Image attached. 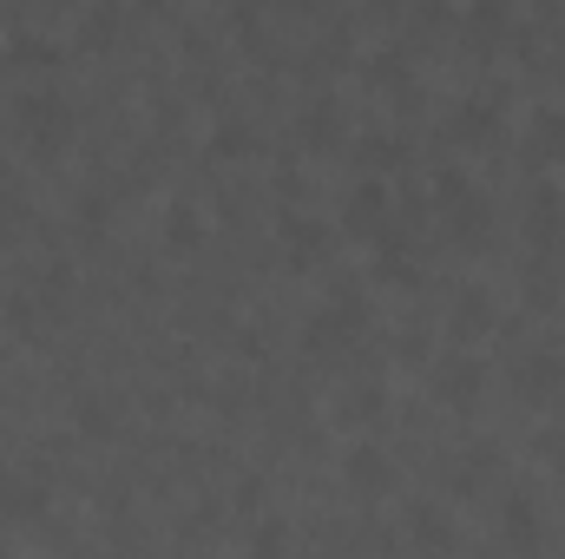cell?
Returning <instances> with one entry per match:
<instances>
[{"label": "cell", "mask_w": 565, "mask_h": 559, "mask_svg": "<svg viewBox=\"0 0 565 559\" xmlns=\"http://www.w3.org/2000/svg\"><path fill=\"white\" fill-rule=\"evenodd\" d=\"M500 534H507V547H540V540H546V527H540V514H533V500H526V494H513V500H507Z\"/></svg>", "instance_id": "d6986e66"}, {"label": "cell", "mask_w": 565, "mask_h": 559, "mask_svg": "<svg viewBox=\"0 0 565 559\" xmlns=\"http://www.w3.org/2000/svg\"><path fill=\"white\" fill-rule=\"evenodd\" d=\"M73 428H79V434H93V441H106V434L119 428V415H113V402H106V395H79V402H73Z\"/></svg>", "instance_id": "ffe728a7"}, {"label": "cell", "mask_w": 565, "mask_h": 559, "mask_svg": "<svg viewBox=\"0 0 565 559\" xmlns=\"http://www.w3.org/2000/svg\"><path fill=\"white\" fill-rule=\"evenodd\" d=\"M277 238H282V264H289V271H316V264H329V251H335V231H329L322 218H302V211L282 218Z\"/></svg>", "instance_id": "ba28073f"}, {"label": "cell", "mask_w": 565, "mask_h": 559, "mask_svg": "<svg viewBox=\"0 0 565 559\" xmlns=\"http://www.w3.org/2000/svg\"><path fill=\"white\" fill-rule=\"evenodd\" d=\"M493 329H500L493 289H487V283H460V289H454V309H447V336H454V342H487Z\"/></svg>", "instance_id": "52a82bcc"}, {"label": "cell", "mask_w": 565, "mask_h": 559, "mask_svg": "<svg viewBox=\"0 0 565 559\" xmlns=\"http://www.w3.org/2000/svg\"><path fill=\"white\" fill-rule=\"evenodd\" d=\"M395 7H408V0H369V13H395Z\"/></svg>", "instance_id": "484cf974"}, {"label": "cell", "mask_w": 565, "mask_h": 559, "mask_svg": "<svg viewBox=\"0 0 565 559\" xmlns=\"http://www.w3.org/2000/svg\"><path fill=\"white\" fill-rule=\"evenodd\" d=\"M40 507H46V487H40L33 474L0 467V520H33Z\"/></svg>", "instance_id": "5bb4252c"}, {"label": "cell", "mask_w": 565, "mask_h": 559, "mask_svg": "<svg viewBox=\"0 0 565 559\" xmlns=\"http://www.w3.org/2000/svg\"><path fill=\"white\" fill-rule=\"evenodd\" d=\"M500 133H507V113H500V99H493V93H467V99H454V106H447V139H454V145L487 151Z\"/></svg>", "instance_id": "8992f818"}, {"label": "cell", "mask_w": 565, "mask_h": 559, "mask_svg": "<svg viewBox=\"0 0 565 559\" xmlns=\"http://www.w3.org/2000/svg\"><path fill=\"white\" fill-rule=\"evenodd\" d=\"M415 20L434 33V27H447V20H454V7H447V0H422V7H415Z\"/></svg>", "instance_id": "cb8c5ba5"}, {"label": "cell", "mask_w": 565, "mask_h": 559, "mask_svg": "<svg viewBox=\"0 0 565 559\" xmlns=\"http://www.w3.org/2000/svg\"><path fill=\"white\" fill-rule=\"evenodd\" d=\"M369 80H375V93L415 99V66H408V53H375V60H369Z\"/></svg>", "instance_id": "ac0fdd59"}, {"label": "cell", "mask_w": 565, "mask_h": 559, "mask_svg": "<svg viewBox=\"0 0 565 559\" xmlns=\"http://www.w3.org/2000/svg\"><path fill=\"white\" fill-rule=\"evenodd\" d=\"M415 540H422V547H454V527H447L434 507H415Z\"/></svg>", "instance_id": "7402d4cb"}, {"label": "cell", "mask_w": 565, "mask_h": 559, "mask_svg": "<svg viewBox=\"0 0 565 559\" xmlns=\"http://www.w3.org/2000/svg\"><path fill=\"white\" fill-rule=\"evenodd\" d=\"M565 231V198L553 184H540L533 191V204H526V244H540V251H553Z\"/></svg>", "instance_id": "4fadbf2b"}, {"label": "cell", "mask_w": 565, "mask_h": 559, "mask_svg": "<svg viewBox=\"0 0 565 559\" xmlns=\"http://www.w3.org/2000/svg\"><path fill=\"white\" fill-rule=\"evenodd\" d=\"M382 415H388V395H382L375 382H355V389L342 395V409H335V421H342V428H375Z\"/></svg>", "instance_id": "2e32d148"}, {"label": "cell", "mask_w": 565, "mask_h": 559, "mask_svg": "<svg viewBox=\"0 0 565 559\" xmlns=\"http://www.w3.org/2000/svg\"><path fill=\"white\" fill-rule=\"evenodd\" d=\"M13 133H20V145H26L33 158H60L66 139H73V99L53 93V86L20 93V106H13Z\"/></svg>", "instance_id": "6da1fadb"}, {"label": "cell", "mask_w": 565, "mask_h": 559, "mask_svg": "<svg viewBox=\"0 0 565 559\" xmlns=\"http://www.w3.org/2000/svg\"><path fill=\"white\" fill-rule=\"evenodd\" d=\"M217 151H224V158H250V151H257V139H250V126H244V119H224V126H217Z\"/></svg>", "instance_id": "44dd1931"}, {"label": "cell", "mask_w": 565, "mask_h": 559, "mask_svg": "<svg viewBox=\"0 0 565 559\" xmlns=\"http://www.w3.org/2000/svg\"><path fill=\"white\" fill-rule=\"evenodd\" d=\"M375 244H382V257H375V277H382V283H402V289H408V283L422 277V264H415V251H408V244H402L395 231H382Z\"/></svg>", "instance_id": "e0dca14e"}, {"label": "cell", "mask_w": 565, "mask_h": 559, "mask_svg": "<svg viewBox=\"0 0 565 559\" xmlns=\"http://www.w3.org/2000/svg\"><path fill=\"white\" fill-rule=\"evenodd\" d=\"M553 461L565 467V434H553Z\"/></svg>", "instance_id": "4316f807"}, {"label": "cell", "mask_w": 565, "mask_h": 559, "mask_svg": "<svg viewBox=\"0 0 565 559\" xmlns=\"http://www.w3.org/2000/svg\"><path fill=\"white\" fill-rule=\"evenodd\" d=\"M342 481H349V494H355V500H388V487H395V461H388L375 441H362V447H349Z\"/></svg>", "instance_id": "9c48e42d"}, {"label": "cell", "mask_w": 565, "mask_h": 559, "mask_svg": "<svg viewBox=\"0 0 565 559\" xmlns=\"http://www.w3.org/2000/svg\"><path fill=\"white\" fill-rule=\"evenodd\" d=\"M355 158H362L369 171H402V165H408V139H402V133H388V126H382V133H362Z\"/></svg>", "instance_id": "9a60e30c"}, {"label": "cell", "mask_w": 565, "mask_h": 559, "mask_svg": "<svg viewBox=\"0 0 565 559\" xmlns=\"http://www.w3.org/2000/svg\"><path fill=\"white\" fill-rule=\"evenodd\" d=\"M171 238H178V251H191L198 244V218L191 211H171Z\"/></svg>", "instance_id": "d4e9b609"}, {"label": "cell", "mask_w": 565, "mask_h": 559, "mask_svg": "<svg viewBox=\"0 0 565 559\" xmlns=\"http://www.w3.org/2000/svg\"><path fill=\"white\" fill-rule=\"evenodd\" d=\"M388 224H395V198H388V184H382V178H362V184L342 198V218H335V231H342V238H362V244H375Z\"/></svg>", "instance_id": "5b68a950"}, {"label": "cell", "mask_w": 565, "mask_h": 559, "mask_svg": "<svg viewBox=\"0 0 565 559\" xmlns=\"http://www.w3.org/2000/svg\"><path fill=\"white\" fill-rule=\"evenodd\" d=\"M342 133H349V113H342V99H335V93L302 99V113H296V139L309 145V151H335Z\"/></svg>", "instance_id": "30bf717a"}, {"label": "cell", "mask_w": 565, "mask_h": 559, "mask_svg": "<svg viewBox=\"0 0 565 559\" xmlns=\"http://www.w3.org/2000/svg\"><path fill=\"white\" fill-rule=\"evenodd\" d=\"M7 66H53V46L46 40H13L7 46Z\"/></svg>", "instance_id": "603a6c76"}, {"label": "cell", "mask_w": 565, "mask_h": 559, "mask_svg": "<svg viewBox=\"0 0 565 559\" xmlns=\"http://www.w3.org/2000/svg\"><path fill=\"white\" fill-rule=\"evenodd\" d=\"M526 158L533 165H565V113L559 106H540L526 119Z\"/></svg>", "instance_id": "7c38bea8"}, {"label": "cell", "mask_w": 565, "mask_h": 559, "mask_svg": "<svg viewBox=\"0 0 565 559\" xmlns=\"http://www.w3.org/2000/svg\"><path fill=\"white\" fill-rule=\"evenodd\" d=\"M362 336H369V296H362V289H335V296L309 316V329H302V342H309L316 356H349Z\"/></svg>", "instance_id": "7a4b0ae2"}, {"label": "cell", "mask_w": 565, "mask_h": 559, "mask_svg": "<svg viewBox=\"0 0 565 559\" xmlns=\"http://www.w3.org/2000/svg\"><path fill=\"white\" fill-rule=\"evenodd\" d=\"M507 382H513V395H520L526 409H546V402H559L565 395V356L559 349H546V342H533V349L513 356Z\"/></svg>", "instance_id": "277c9868"}, {"label": "cell", "mask_w": 565, "mask_h": 559, "mask_svg": "<svg viewBox=\"0 0 565 559\" xmlns=\"http://www.w3.org/2000/svg\"><path fill=\"white\" fill-rule=\"evenodd\" d=\"M513 40V0H473L467 7V46L473 53H493Z\"/></svg>", "instance_id": "8fae6325"}, {"label": "cell", "mask_w": 565, "mask_h": 559, "mask_svg": "<svg viewBox=\"0 0 565 559\" xmlns=\"http://www.w3.org/2000/svg\"><path fill=\"white\" fill-rule=\"evenodd\" d=\"M427 389H434V402H440V409L473 415V409L487 402V362H480L473 349H454V356H440V362H434Z\"/></svg>", "instance_id": "3957f363"}]
</instances>
